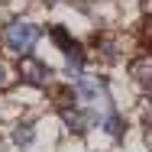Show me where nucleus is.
Instances as JSON below:
<instances>
[{"mask_svg":"<svg viewBox=\"0 0 152 152\" xmlns=\"http://www.w3.org/2000/svg\"><path fill=\"white\" fill-rule=\"evenodd\" d=\"M20 75H23V81H29V84H45V81H49V68H45L42 61H32V58H26L20 65Z\"/></svg>","mask_w":152,"mask_h":152,"instance_id":"7ed1b4c3","label":"nucleus"},{"mask_svg":"<svg viewBox=\"0 0 152 152\" xmlns=\"http://www.w3.org/2000/svg\"><path fill=\"white\" fill-rule=\"evenodd\" d=\"M52 39H55V45H58V49H65V52H68V49H75V42H71V36H68L65 29H58V26L52 29Z\"/></svg>","mask_w":152,"mask_h":152,"instance_id":"6e6552de","label":"nucleus"},{"mask_svg":"<svg viewBox=\"0 0 152 152\" xmlns=\"http://www.w3.org/2000/svg\"><path fill=\"white\" fill-rule=\"evenodd\" d=\"M104 81H97L91 75H84V78H78V97L81 100H97V97H104Z\"/></svg>","mask_w":152,"mask_h":152,"instance_id":"20e7f679","label":"nucleus"},{"mask_svg":"<svg viewBox=\"0 0 152 152\" xmlns=\"http://www.w3.org/2000/svg\"><path fill=\"white\" fill-rule=\"evenodd\" d=\"M61 120H65V126L71 129V133H88L94 126V113L91 110H75V107H61Z\"/></svg>","mask_w":152,"mask_h":152,"instance_id":"f03ea898","label":"nucleus"},{"mask_svg":"<svg viewBox=\"0 0 152 152\" xmlns=\"http://www.w3.org/2000/svg\"><path fill=\"white\" fill-rule=\"evenodd\" d=\"M133 75H136V81H139L146 91H152V58H139L133 65Z\"/></svg>","mask_w":152,"mask_h":152,"instance_id":"39448f33","label":"nucleus"},{"mask_svg":"<svg viewBox=\"0 0 152 152\" xmlns=\"http://www.w3.org/2000/svg\"><path fill=\"white\" fill-rule=\"evenodd\" d=\"M7 84V68H3V61H0V88Z\"/></svg>","mask_w":152,"mask_h":152,"instance_id":"9d476101","label":"nucleus"},{"mask_svg":"<svg viewBox=\"0 0 152 152\" xmlns=\"http://www.w3.org/2000/svg\"><path fill=\"white\" fill-rule=\"evenodd\" d=\"M32 136H36V126H32V123H23V126L13 133V139H16L20 146H29V142H32Z\"/></svg>","mask_w":152,"mask_h":152,"instance_id":"423d86ee","label":"nucleus"},{"mask_svg":"<svg viewBox=\"0 0 152 152\" xmlns=\"http://www.w3.org/2000/svg\"><path fill=\"white\" fill-rule=\"evenodd\" d=\"M104 129H107L110 136H117V139H120V136H123V120L117 117V113H110V117H107V123H104Z\"/></svg>","mask_w":152,"mask_h":152,"instance_id":"1a4fd4ad","label":"nucleus"},{"mask_svg":"<svg viewBox=\"0 0 152 152\" xmlns=\"http://www.w3.org/2000/svg\"><path fill=\"white\" fill-rule=\"evenodd\" d=\"M45 3H58V0H45Z\"/></svg>","mask_w":152,"mask_h":152,"instance_id":"9b49d317","label":"nucleus"},{"mask_svg":"<svg viewBox=\"0 0 152 152\" xmlns=\"http://www.w3.org/2000/svg\"><path fill=\"white\" fill-rule=\"evenodd\" d=\"M65 71H68V75H81V52H78V49H68V61H65Z\"/></svg>","mask_w":152,"mask_h":152,"instance_id":"0eeeda50","label":"nucleus"},{"mask_svg":"<svg viewBox=\"0 0 152 152\" xmlns=\"http://www.w3.org/2000/svg\"><path fill=\"white\" fill-rule=\"evenodd\" d=\"M3 39H7V49H10L13 55H26L32 45L39 42V29L29 26V23H10Z\"/></svg>","mask_w":152,"mask_h":152,"instance_id":"f257e3e1","label":"nucleus"}]
</instances>
